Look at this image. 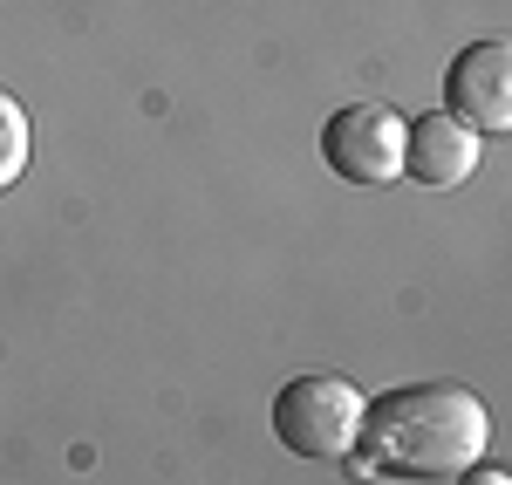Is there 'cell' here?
Here are the masks:
<instances>
[{"instance_id":"1","label":"cell","mask_w":512,"mask_h":485,"mask_svg":"<svg viewBox=\"0 0 512 485\" xmlns=\"http://www.w3.org/2000/svg\"><path fill=\"white\" fill-rule=\"evenodd\" d=\"M492 445V417L465 383H396L362 404L349 465L390 479H458Z\"/></svg>"},{"instance_id":"2","label":"cell","mask_w":512,"mask_h":485,"mask_svg":"<svg viewBox=\"0 0 512 485\" xmlns=\"http://www.w3.org/2000/svg\"><path fill=\"white\" fill-rule=\"evenodd\" d=\"M362 404L349 376H294L274 397V438L308 465H342L362 438Z\"/></svg>"},{"instance_id":"3","label":"cell","mask_w":512,"mask_h":485,"mask_svg":"<svg viewBox=\"0 0 512 485\" xmlns=\"http://www.w3.org/2000/svg\"><path fill=\"white\" fill-rule=\"evenodd\" d=\"M321 158L355 192H383L403 178V117L383 103H342L321 123Z\"/></svg>"},{"instance_id":"4","label":"cell","mask_w":512,"mask_h":485,"mask_svg":"<svg viewBox=\"0 0 512 485\" xmlns=\"http://www.w3.org/2000/svg\"><path fill=\"white\" fill-rule=\"evenodd\" d=\"M444 110L478 137H506L512 130V48L506 41L458 48V62L444 69Z\"/></svg>"},{"instance_id":"5","label":"cell","mask_w":512,"mask_h":485,"mask_svg":"<svg viewBox=\"0 0 512 485\" xmlns=\"http://www.w3.org/2000/svg\"><path fill=\"white\" fill-rule=\"evenodd\" d=\"M478 151H485V137L465 130L451 110H431V117L403 123V178L424 185V192H458L478 171Z\"/></svg>"},{"instance_id":"6","label":"cell","mask_w":512,"mask_h":485,"mask_svg":"<svg viewBox=\"0 0 512 485\" xmlns=\"http://www.w3.org/2000/svg\"><path fill=\"white\" fill-rule=\"evenodd\" d=\"M28 151H35V130H28V110L0 89V192L7 185H21V171H28Z\"/></svg>"},{"instance_id":"7","label":"cell","mask_w":512,"mask_h":485,"mask_svg":"<svg viewBox=\"0 0 512 485\" xmlns=\"http://www.w3.org/2000/svg\"><path fill=\"white\" fill-rule=\"evenodd\" d=\"M458 485H506V472H492V465H465Z\"/></svg>"}]
</instances>
